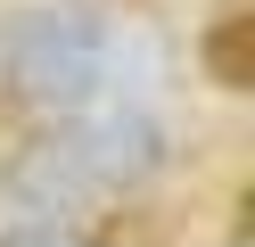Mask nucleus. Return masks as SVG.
<instances>
[{
  "label": "nucleus",
  "mask_w": 255,
  "mask_h": 247,
  "mask_svg": "<svg viewBox=\"0 0 255 247\" xmlns=\"http://www.w3.org/2000/svg\"><path fill=\"white\" fill-rule=\"evenodd\" d=\"M0 190L17 198L25 214H50V223H66V214H83V206H99V198H107L99 173H91V157H83V140H74V124L25 140L17 157L0 165Z\"/></svg>",
  "instance_id": "nucleus-2"
},
{
  "label": "nucleus",
  "mask_w": 255,
  "mask_h": 247,
  "mask_svg": "<svg viewBox=\"0 0 255 247\" xmlns=\"http://www.w3.org/2000/svg\"><path fill=\"white\" fill-rule=\"evenodd\" d=\"M0 66H8L17 99H33L50 115H83L116 82V33L91 8H25L0 33Z\"/></svg>",
  "instance_id": "nucleus-1"
},
{
  "label": "nucleus",
  "mask_w": 255,
  "mask_h": 247,
  "mask_svg": "<svg viewBox=\"0 0 255 247\" xmlns=\"http://www.w3.org/2000/svg\"><path fill=\"white\" fill-rule=\"evenodd\" d=\"M206 74H214L222 91H247V8H231L206 33Z\"/></svg>",
  "instance_id": "nucleus-3"
},
{
  "label": "nucleus",
  "mask_w": 255,
  "mask_h": 247,
  "mask_svg": "<svg viewBox=\"0 0 255 247\" xmlns=\"http://www.w3.org/2000/svg\"><path fill=\"white\" fill-rule=\"evenodd\" d=\"M0 247H99L83 223H50V214H25V223L0 231Z\"/></svg>",
  "instance_id": "nucleus-4"
}]
</instances>
